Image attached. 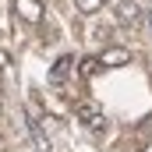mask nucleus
<instances>
[{"mask_svg": "<svg viewBox=\"0 0 152 152\" xmlns=\"http://www.w3.org/2000/svg\"><path fill=\"white\" fill-rule=\"evenodd\" d=\"M78 71H81V75H85V78H96V75H99V71H103V60H99V57H85Z\"/></svg>", "mask_w": 152, "mask_h": 152, "instance_id": "6", "label": "nucleus"}, {"mask_svg": "<svg viewBox=\"0 0 152 152\" xmlns=\"http://www.w3.org/2000/svg\"><path fill=\"white\" fill-rule=\"evenodd\" d=\"M117 21H120V25H138V21H142L138 0H120V4H117Z\"/></svg>", "mask_w": 152, "mask_h": 152, "instance_id": "4", "label": "nucleus"}, {"mask_svg": "<svg viewBox=\"0 0 152 152\" xmlns=\"http://www.w3.org/2000/svg\"><path fill=\"white\" fill-rule=\"evenodd\" d=\"M75 117L85 127H92V131H103V127H106V117H103V110H99L92 99H78L75 103Z\"/></svg>", "mask_w": 152, "mask_h": 152, "instance_id": "1", "label": "nucleus"}, {"mask_svg": "<svg viewBox=\"0 0 152 152\" xmlns=\"http://www.w3.org/2000/svg\"><path fill=\"white\" fill-rule=\"evenodd\" d=\"M75 7L81 14H99V11L106 7V0H75Z\"/></svg>", "mask_w": 152, "mask_h": 152, "instance_id": "7", "label": "nucleus"}, {"mask_svg": "<svg viewBox=\"0 0 152 152\" xmlns=\"http://www.w3.org/2000/svg\"><path fill=\"white\" fill-rule=\"evenodd\" d=\"M14 14L28 25H39L42 21V0H14Z\"/></svg>", "mask_w": 152, "mask_h": 152, "instance_id": "2", "label": "nucleus"}, {"mask_svg": "<svg viewBox=\"0 0 152 152\" xmlns=\"http://www.w3.org/2000/svg\"><path fill=\"white\" fill-rule=\"evenodd\" d=\"M71 64H75V57H67V53H64V57H57V64L50 67V81H53V85H60L64 78L71 75Z\"/></svg>", "mask_w": 152, "mask_h": 152, "instance_id": "5", "label": "nucleus"}, {"mask_svg": "<svg viewBox=\"0 0 152 152\" xmlns=\"http://www.w3.org/2000/svg\"><path fill=\"white\" fill-rule=\"evenodd\" d=\"M99 60H103V67H124V64H131V50H124V46H106V50L99 53Z\"/></svg>", "mask_w": 152, "mask_h": 152, "instance_id": "3", "label": "nucleus"}]
</instances>
